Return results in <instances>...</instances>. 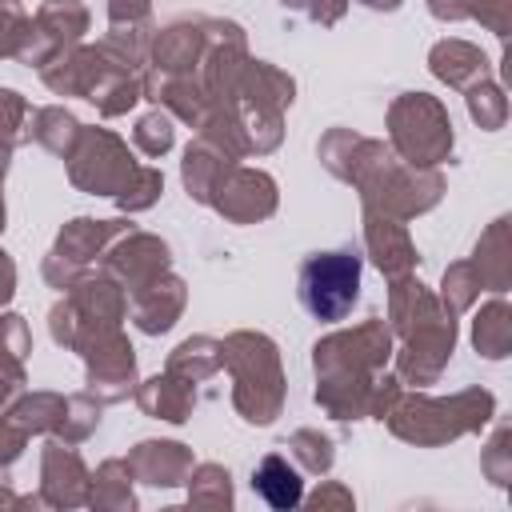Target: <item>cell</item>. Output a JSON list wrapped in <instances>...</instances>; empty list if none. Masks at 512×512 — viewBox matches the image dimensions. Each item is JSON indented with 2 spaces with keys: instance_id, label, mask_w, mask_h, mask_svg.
Here are the masks:
<instances>
[{
  "instance_id": "7a4b0ae2",
  "label": "cell",
  "mask_w": 512,
  "mask_h": 512,
  "mask_svg": "<svg viewBox=\"0 0 512 512\" xmlns=\"http://www.w3.org/2000/svg\"><path fill=\"white\" fill-rule=\"evenodd\" d=\"M252 488L264 496L268 508H296L304 496V480L284 456H264L260 468L252 472Z\"/></svg>"
},
{
  "instance_id": "6da1fadb",
  "label": "cell",
  "mask_w": 512,
  "mask_h": 512,
  "mask_svg": "<svg viewBox=\"0 0 512 512\" xmlns=\"http://www.w3.org/2000/svg\"><path fill=\"white\" fill-rule=\"evenodd\" d=\"M296 296H300V304L312 320H324V324L344 320L360 300V256L348 252V248L312 252L300 264Z\"/></svg>"
}]
</instances>
